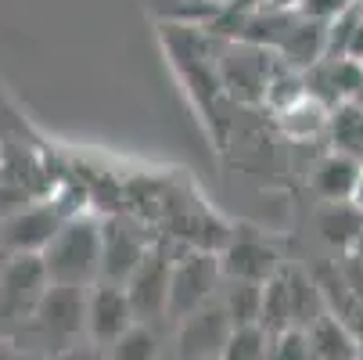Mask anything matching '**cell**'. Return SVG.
<instances>
[{
  "label": "cell",
  "mask_w": 363,
  "mask_h": 360,
  "mask_svg": "<svg viewBox=\"0 0 363 360\" xmlns=\"http://www.w3.org/2000/svg\"><path fill=\"white\" fill-rule=\"evenodd\" d=\"M101 260H105V227L90 217L65 220L55 241L43 249L50 285L94 288L101 281Z\"/></svg>",
  "instance_id": "6da1fadb"
},
{
  "label": "cell",
  "mask_w": 363,
  "mask_h": 360,
  "mask_svg": "<svg viewBox=\"0 0 363 360\" xmlns=\"http://www.w3.org/2000/svg\"><path fill=\"white\" fill-rule=\"evenodd\" d=\"M331 126V109L324 105V101H317V97H302V101H295L291 109H284L281 112V130L288 133V137H309V133H324Z\"/></svg>",
  "instance_id": "ac0fdd59"
},
{
  "label": "cell",
  "mask_w": 363,
  "mask_h": 360,
  "mask_svg": "<svg viewBox=\"0 0 363 360\" xmlns=\"http://www.w3.org/2000/svg\"><path fill=\"white\" fill-rule=\"evenodd\" d=\"M234 324L227 317L223 299L205 302L201 310L180 321L177 328V360H223Z\"/></svg>",
  "instance_id": "8992f818"
},
{
  "label": "cell",
  "mask_w": 363,
  "mask_h": 360,
  "mask_svg": "<svg viewBox=\"0 0 363 360\" xmlns=\"http://www.w3.org/2000/svg\"><path fill=\"white\" fill-rule=\"evenodd\" d=\"M359 360H363V353H359Z\"/></svg>",
  "instance_id": "4dcf8cb0"
},
{
  "label": "cell",
  "mask_w": 363,
  "mask_h": 360,
  "mask_svg": "<svg viewBox=\"0 0 363 360\" xmlns=\"http://www.w3.org/2000/svg\"><path fill=\"white\" fill-rule=\"evenodd\" d=\"M284 281H288V302H291V328L306 332L309 324H317L320 317H328V302H324L313 274L284 267Z\"/></svg>",
  "instance_id": "9a60e30c"
},
{
  "label": "cell",
  "mask_w": 363,
  "mask_h": 360,
  "mask_svg": "<svg viewBox=\"0 0 363 360\" xmlns=\"http://www.w3.org/2000/svg\"><path fill=\"white\" fill-rule=\"evenodd\" d=\"M105 227V260H101V281L112 285H126L133 278V271L144 263V256L151 249H144V241L137 238V231H130L123 220H108Z\"/></svg>",
  "instance_id": "8fae6325"
},
{
  "label": "cell",
  "mask_w": 363,
  "mask_h": 360,
  "mask_svg": "<svg viewBox=\"0 0 363 360\" xmlns=\"http://www.w3.org/2000/svg\"><path fill=\"white\" fill-rule=\"evenodd\" d=\"M267 360H317V356H313V349H309L306 332L291 328V332L274 335V342H270V356H267Z\"/></svg>",
  "instance_id": "44dd1931"
},
{
  "label": "cell",
  "mask_w": 363,
  "mask_h": 360,
  "mask_svg": "<svg viewBox=\"0 0 363 360\" xmlns=\"http://www.w3.org/2000/svg\"><path fill=\"white\" fill-rule=\"evenodd\" d=\"M86 295L90 288H69V285H50L33 314V324L58 342V349L79 346L76 339L86 335Z\"/></svg>",
  "instance_id": "3957f363"
},
{
  "label": "cell",
  "mask_w": 363,
  "mask_h": 360,
  "mask_svg": "<svg viewBox=\"0 0 363 360\" xmlns=\"http://www.w3.org/2000/svg\"><path fill=\"white\" fill-rule=\"evenodd\" d=\"M359 173H363V163L342 156V151H328V156L313 166V191L324 202H352Z\"/></svg>",
  "instance_id": "7c38bea8"
},
{
  "label": "cell",
  "mask_w": 363,
  "mask_h": 360,
  "mask_svg": "<svg viewBox=\"0 0 363 360\" xmlns=\"http://www.w3.org/2000/svg\"><path fill=\"white\" fill-rule=\"evenodd\" d=\"M137 324L133 302L126 295V285L97 281L86 295V335L94 346H112Z\"/></svg>",
  "instance_id": "52a82bcc"
},
{
  "label": "cell",
  "mask_w": 363,
  "mask_h": 360,
  "mask_svg": "<svg viewBox=\"0 0 363 360\" xmlns=\"http://www.w3.org/2000/svg\"><path fill=\"white\" fill-rule=\"evenodd\" d=\"M55 360H97V349L94 346H69V349H58Z\"/></svg>",
  "instance_id": "cb8c5ba5"
},
{
  "label": "cell",
  "mask_w": 363,
  "mask_h": 360,
  "mask_svg": "<svg viewBox=\"0 0 363 360\" xmlns=\"http://www.w3.org/2000/svg\"><path fill=\"white\" fill-rule=\"evenodd\" d=\"M349 256H359V260H363V234H359V241H356V249H352Z\"/></svg>",
  "instance_id": "83f0119b"
},
{
  "label": "cell",
  "mask_w": 363,
  "mask_h": 360,
  "mask_svg": "<svg viewBox=\"0 0 363 360\" xmlns=\"http://www.w3.org/2000/svg\"><path fill=\"white\" fill-rule=\"evenodd\" d=\"M356 8H359V15H363V0H356Z\"/></svg>",
  "instance_id": "f1b7e54d"
},
{
  "label": "cell",
  "mask_w": 363,
  "mask_h": 360,
  "mask_svg": "<svg viewBox=\"0 0 363 360\" xmlns=\"http://www.w3.org/2000/svg\"><path fill=\"white\" fill-rule=\"evenodd\" d=\"M0 278H4V267H0Z\"/></svg>",
  "instance_id": "f546056e"
},
{
  "label": "cell",
  "mask_w": 363,
  "mask_h": 360,
  "mask_svg": "<svg viewBox=\"0 0 363 360\" xmlns=\"http://www.w3.org/2000/svg\"><path fill=\"white\" fill-rule=\"evenodd\" d=\"M62 224H65V217L55 205H29V209H15L4 220L0 238H4L11 256H43V249L55 241Z\"/></svg>",
  "instance_id": "9c48e42d"
},
{
  "label": "cell",
  "mask_w": 363,
  "mask_h": 360,
  "mask_svg": "<svg viewBox=\"0 0 363 360\" xmlns=\"http://www.w3.org/2000/svg\"><path fill=\"white\" fill-rule=\"evenodd\" d=\"M274 335L263 328H234L223 349V360H267Z\"/></svg>",
  "instance_id": "d6986e66"
},
{
  "label": "cell",
  "mask_w": 363,
  "mask_h": 360,
  "mask_svg": "<svg viewBox=\"0 0 363 360\" xmlns=\"http://www.w3.org/2000/svg\"><path fill=\"white\" fill-rule=\"evenodd\" d=\"M317 231L335 252L349 256L363 234V213L352 202H324V209L317 213Z\"/></svg>",
  "instance_id": "4fadbf2b"
},
{
  "label": "cell",
  "mask_w": 363,
  "mask_h": 360,
  "mask_svg": "<svg viewBox=\"0 0 363 360\" xmlns=\"http://www.w3.org/2000/svg\"><path fill=\"white\" fill-rule=\"evenodd\" d=\"M259 4H267V0H238V8H245V11L248 8H259Z\"/></svg>",
  "instance_id": "4316f807"
},
{
  "label": "cell",
  "mask_w": 363,
  "mask_h": 360,
  "mask_svg": "<svg viewBox=\"0 0 363 360\" xmlns=\"http://www.w3.org/2000/svg\"><path fill=\"white\" fill-rule=\"evenodd\" d=\"M263 288L255 281H230L223 292V306L234 328H263Z\"/></svg>",
  "instance_id": "e0dca14e"
},
{
  "label": "cell",
  "mask_w": 363,
  "mask_h": 360,
  "mask_svg": "<svg viewBox=\"0 0 363 360\" xmlns=\"http://www.w3.org/2000/svg\"><path fill=\"white\" fill-rule=\"evenodd\" d=\"M356 8V0H302L298 4V15L309 18V22H320V26H331L335 18H342L345 11Z\"/></svg>",
  "instance_id": "7402d4cb"
},
{
  "label": "cell",
  "mask_w": 363,
  "mask_h": 360,
  "mask_svg": "<svg viewBox=\"0 0 363 360\" xmlns=\"http://www.w3.org/2000/svg\"><path fill=\"white\" fill-rule=\"evenodd\" d=\"M338 267H342V278H345L349 292L363 302V260H359V256H342Z\"/></svg>",
  "instance_id": "603a6c76"
},
{
  "label": "cell",
  "mask_w": 363,
  "mask_h": 360,
  "mask_svg": "<svg viewBox=\"0 0 363 360\" xmlns=\"http://www.w3.org/2000/svg\"><path fill=\"white\" fill-rule=\"evenodd\" d=\"M277 65L281 62L267 55V47L238 40L230 47V55L220 58V90H227L238 101H263Z\"/></svg>",
  "instance_id": "277c9868"
},
{
  "label": "cell",
  "mask_w": 363,
  "mask_h": 360,
  "mask_svg": "<svg viewBox=\"0 0 363 360\" xmlns=\"http://www.w3.org/2000/svg\"><path fill=\"white\" fill-rule=\"evenodd\" d=\"M220 263H223V278L227 281H255V285H267L274 281L284 267L277 260V252L255 234H238L227 241V249L220 252Z\"/></svg>",
  "instance_id": "30bf717a"
},
{
  "label": "cell",
  "mask_w": 363,
  "mask_h": 360,
  "mask_svg": "<svg viewBox=\"0 0 363 360\" xmlns=\"http://www.w3.org/2000/svg\"><path fill=\"white\" fill-rule=\"evenodd\" d=\"M112 360H159V339L147 324H133L119 342H112Z\"/></svg>",
  "instance_id": "ffe728a7"
},
{
  "label": "cell",
  "mask_w": 363,
  "mask_h": 360,
  "mask_svg": "<svg viewBox=\"0 0 363 360\" xmlns=\"http://www.w3.org/2000/svg\"><path fill=\"white\" fill-rule=\"evenodd\" d=\"M352 205L363 213V173H359V184H356V195H352Z\"/></svg>",
  "instance_id": "484cf974"
},
{
  "label": "cell",
  "mask_w": 363,
  "mask_h": 360,
  "mask_svg": "<svg viewBox=\"0 0 363 360\" xmlns=\"http://www.w3.org/2000/svg\"><path fill=\"white\" fill-rule=\"evenodd\" d=\"M0 360H33V356L15 342H0Z\"/></svg>",
  "instance_id": "d4e9b609"
},
{
  "label": "cell",
  "mask_w": 363,
  "mask_h": 360,
  "mask_svg": "<svg viewBox=\"0 0 363 360\" xmlns=\"http://www.w3.org/2000/svg\"><path fill=\"white\" fill-rule=\"evenodd\" d=\"M223 281L220 252L191 249L187 256L173 260V281H169V321H184L205 302L216 299V288Z\"/></svg>",
  "instance_id": "7a4b0ae2"
},
{
  "label": "cell",
  "mask_w": 363,
  "mask_h": 360,
  "mask_svg": "<svg viewBox=\"0 0 363 360\" xmlns=\"http://www.w3.org/2000/svg\"><path fill=\"white\" fill-rule=\"evenodd\" d=\"M169 281H173V260L151 249L144 263L133 271V278L126 281V295L133 302L137 324L169 317Z\"/></svg>",
  "instance_id": "ba28073f"
},
{
  "label": "cell",
  "mask_w": 363,
  "mask_h": 360,
  "mask_svg": "<svg viewBox=\"0 0 363 360\" xmlns=\"http://www.w3.org/2000/svg\"><path fill=\"white\" fill-rule=\"evenodd\" d=\"M331 151L363 163V101H345V105L331 109Z\"/></svg>",
  "instance_id": "2e32d148"
},
{
  "label": "cell",
  "mask_w": 363,
  "mask_h": 360,
  "mask_svg": "<svg viewBox=\"0 0 363 360\" xmlns=\"http://www.w3.org/2000/svg\"><path fill=\"white\" fill-rule=\"evenodd\" d=\"M306 339H309V349H313L317 360H359V353H363L359 339L335 314L320 317L317 324H309Z\"/></svg>",
  "instance_id": "5bb4252c"
},
{
  "label": "cell",
  "mask_w": 363,
  "mask_h": 360,
  "mask_svg": "<svg viewBox=\"0 0 363 360\" xmlns=\"http://www.w3.org/2000/svg\"><path fill=\"white\" fill-rule=\"evenodd\" d=\"M50 288L43 256H11L0 278V317L8 321H33L43 292Z\"/></svg>",
  "instance_id": "5b68a950"
}]
</instances>
